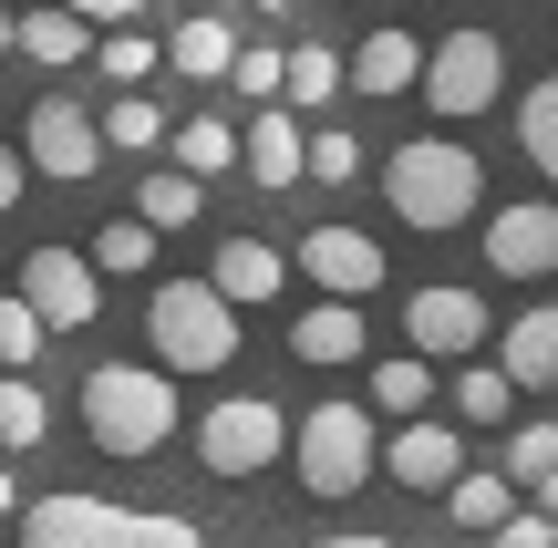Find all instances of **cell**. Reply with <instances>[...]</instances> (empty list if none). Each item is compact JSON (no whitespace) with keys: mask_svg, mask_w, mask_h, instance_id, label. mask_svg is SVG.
Listing matches in <instances>:
<instances>
[{"mask_svg":"<svg viewBox=\"0 0 558 548\" xmlns=\"http://www.w3.org/2000/svg\"><path fill=\"white\" fill-rule=\"evenodd\" d=\"M341 94H352L341 52H331V41H300V52H290V94H279V103H341Z\"/></svg>","mask_w":558,"mask_h":548,"instance_id":"4dcf8cb0","label":"cell"},{"mask_svg":"<svg viewBox=\"0 0 558 548\" xmlns=\"http://www.w3.org/2000/svg\"><path fill=\"white\" fill-rule=\"evenodd\" d=\"M94 124H104V145H114V156H145V145H166V103H156V94H114Z\"/></svg>","mask_w":558,"mask_h":548,"instance_id":"484cf974","label":"cell"},{"mask_svg":"<svg viewBox=\"0 0 558 548\" xmlns=\"http://www.w3.org/2000/svg\"><path fill=\"white\" fill-rule=\"evenodd\" d=\"M94 62H104V83H156L166 73V41H145V32H94Z\"/></svg>","mask_w":558,"mask_h":548,"instance_id":"f546056e","label":"cell"},{"mask_svg":"<svg viewBox=\"0 0 558 548\" xmlns=\"http://www.w3.org/2000/svg\"><path fill=\"white\" fill-rule=\"evenodd\" d=\"M279 446H290V425H279L269 393H218V404L197 414V466L207 476H269Z\"/></svg>","mask_w":558,"mask_h":548,"instance_id":"8992f818","label":"cell"},{"mask_svg":"<svg viewBox=\"0 0 558 548\" xmlns=\"http://www.w3.org/2000/svg\"><path fill=\"white\" fill-rule=\"evenodd\" d=\"M41 425H52V404H41V383H32V373H0V455L41 446Z\"/></svg>","mask_w":558,"mask_h":548,"instance_id":"4316f807","label":"cell"},{"mask_svg":"<svg viewBox=\"0 0 558 548\" xmlns=\"http://www.w3.org/2000/svg\"><path fill=\"white\" fill-rule=\"evenodd\" d=\"M383 476H393V487H414V497H445V487L465 476V435L445 425V414L393 425V435H383Z\"/></svg>","mask_w":558,"mask_h":548,"instance_id":"7c38bea8","label":"cell"},{"mask_svg":"<svg viewBox=\"0 0 558 548\" xmlns=\"http://www.w3.org/2000/svg\"><path fill=\"white\" fill-rule=\"evenodd\" d=\"M21 176H32V166H21V145H0V218L21 207Z\"/></svg>","mask_w":558,"mask_h":548,"instance_id":"74e56055","label":"cell"},{"mask_svg":"<svg viewBox=\"0 0 558 548\" xmlns=\"http://www.w3.org/2000/svg\"><path fill=\"white\" fill-rule=\"evenodd\" d=\"M166 156H177V176H228L239 166V124H218V114H186V124H166Z\"/></svg>","mask_w":558,"mask_h":548,"instance_id":"7402d4cb","label":"cell"},{"mask_svg":"<svg viewBox=\"0 0 558 548\" xmlns=\"http://www.w3.org/2000/svg\"><path fill=\"white\" fill-rule=\"evenodd\" d=\"M311 176H320V186H352V176H362V135L320 124V135H311Z\"/></svg>","mask_w":558,"mask_h":548,"instance_id":"836d02e7","label":"cell"},{"mask_svg":"<svg viewBox=\"0 0 558 548\" xmlns=\"http://www.w3.org/2000/svg\"><path fill=\"white\" fill-rule=\"evenodd\" d=\"M445 548H486V538H445Z\"/></svg>","mask_w":558,"mask_h":548,"instance_id":"ee69618b","label":"cell"},{"mask_svg":"<svg viewBox=\"0 0 558 548\" xmlns=\"http://www.w3.org/2000/svg\"><path fill=\"white\" fill-rule=\"evenodd\" d=\"M497 373H507L518 393H548V383H558V301L518 310V321L497 331Z\"/></svg>","mask_w":558,"mask_h":548,"instance_id":"9a60e30c","label":"cell"},{"mask_svg":"<svg viewBox=\"0 0 558 548\" xmlns=\"http://www.w3.org/2000/svg\"><path fill=\"white\" fill-rule=\"evenodd\" d=\"M145 331H156V373H228L239 363V310L207 280H156Z\"/></svg>","mask_w":558,"mask_h":548,"instance_id":"277c9868","label":"cell"},{"mask_svg":"<svg viewBox=\"0 0 558 548\" xmlns=\"http://www.w3.org/2000/svg\"><path fill=\"white\" fill-rule=\"evenodd\" d=\"M239 166L259 186H300V176H311V135L290 124V103H259V124L239 135Z\"/></svg>","mask_w":558,"mask_h":548,"instance_id":"2e32d148","label":"cell"},{"mask_svg":"<svg viewBox=\"0 0 558 548\" xmlns=\"http://www.w3.org/2000/svg\"><path fill=\"white\" fill-rule=\"evenodd\" d=\"M300 548H393L383 528H352V538H300Z\"/></svg>","mask_w":558,"mask_h":548,"instance_id":"f35d334b","label":"cell"},{"mask_svg":"<svg viewBox=\"0 0 558 548\" xmlns=\"http://www.w3.org/2000/svg\"><path fill=\"white\" fill-rule=\"evenodd\" d=\"M362 404L393 414V425H424L435 414V363H414V352H393V363H373V383H362Z\"/></svg>","mask_w":558,"mask_h":548,"instance_id":"44dd1931","label":"cell"},{"mask_svg":"<svg viewBox=\"0 0 558 548\" xmlns=\"http://www.w3.org/2000/svg\"><path fill=\"white\" fill-rule=\"evenodd\" d=\"M497 94H507V41L497 32H445L435 52H424V103H435L445 124L486 114Z\"/></svg>","mask_w":558,"mask_h":548,"instance_id":"52a82bcc","label":"cell"},{"mask_svg":"<svg viewBox=\"0 0 558 548\" xmlns=\"http://www.w3.org/2000/svg\"><path fill=\"white\" fill-rule=\"evenodd\" d=\"M290 352H300V363H320V373H331V363H362V301L300 310V321H290Z\"/></svg>","mask_w":558,"mask_h":548,"instance_id":"d6986e66","label":"cell"},{"mask_svg":"<svg viewBox=\"0 0 558 548\" xmlns=\"http://www.w3.org/2000/svg\"><path fill=\"white\" fill-rule=\"evenodd\" d=\"M279 280H290V259H279L269 239H218V269H207V290H218L228 310H259V301H279Z\"/></svg>","mask_w":558,"mask_h":548,"instance_id":"e0dca14e","label":"cell"},{"mask_svg":"<svg viewBox=\"0 0 558 548\" xmlns=\"http://www.w3.org/2000/svg\"><path fill=\"white\" fill-rule=\"evenodd\" d=\"M352 11H393V0H352Z\"/></svg>","mask_w":558,"mask_h":548,"instance_id":"7bdbcfd3","label":"cell"},{"mask_svg":"<svg viewBox=\"0 0 558 548\" xmlns=\"http://www.w3.org/2000/svg\"><path fill=\"white\" fill-rule=\"evenodd\" d=\"M548 476H558V425H507V487L538 497Z\"/></svg>","mask_w":558,"mask_h":548,"instance_id":"1f68e13d","label":"cell"},{"mask_svg":"<svg viewBox=\"0 0 558 548\" xmlns=\"http://www.w3.org/2000/svg\"><path fill=\"white\" fill-rule=\"evenodd\" d=\"M197 207H207V186H197V176H177V166H166V176H145V197H135V218H145V228H156V239H166V228H197Z\"/></svg>","mask_w":558,"mask_h":548,"instance_id":"f1b7e54d","label":"cell"},{"mask_svg":"<svg viewBox=\"0 0 558 548\" xmlns=\"http://www.w3.org/2000/svg\"><path fill=\"white\" fill-rule=\"evenodd\" d=\"M403 342H414V363H476V342H497V321H486L476 290L424 280L414 301H403Z\"/></svg>","mask_w":558,"mask_h":548,"instance_id":"ba28073f","label":"cell"},{"mask_svg":"<svg viewBox=\"0 0 558 548\" xmlns=\"http://www.w3.org/2000/svg\"><path fill=\"white\" fill-rule=\"evenodd\" d=\"M21 166H32V176H52V186H83V176L104 166V124L83 114L73 94H41L32 124H21Z\"/></svg>","mask_w":558,"mask_h":548,"instance_id":"9c48e42d","label":"cell"},{"mask_svg":"<svg viewBox=\"0 0 558 548\" xmlns=\"http://www.w3.org/2000/svg\"><path fill=\"white\" fill-rule=\"evenodd\" d=\"M83 259H94L104 280H135V269H156V228H145V218H104Z\"/></svg>","mask_w":558,"mask_h":548,"instance_id":"cb8c5ba5","label":"cell"},{"mask_svg":"<svg viewBox=\"0 0 558 548\" xmlns=\"http://www.w3.org/2000/svg\"><path fill=\"white\" fill-rule=\"evenodd\" d=\"M21 548H207L197 517H166V508H104V497H32L21 508Z\"/></svg>","mask_w":558,"mask_h":548,"instance_id":"7a4b0ae2","label":"cell"},{"mask_svg":"<svg viewBox=\"0 0 558 548\" xmlns=\"http://www.w3.org/2000/svg\"><path fill=\"white\" fill-rule=\"evenodd\" d=\"M518 414V383L497 363H456V425H507Z\"/></svg>","mask_w":558,"mask_h":548,"instance_id":"d4e9b609","label":"cell"},{"mask_svg":"<svg viewBox=\"0 0 558 548\" xmlns=\"http://www.w3.org/2000/svg\"><path fill=\"white\" fill-rule=\"evenodd\" d=\"M290 466L311 497H362V476H383V435H373V404H311L290 425Z\"/></svg>","mask_w":558,"mask_h":548,"instance_id":"5b68a950","label":"cell"},{"mask_svg":"<svg viewBox=\"0 0 558 548\" xmlns=\"http://www.w3.org/2000/svg\"><path fill=\"white\" fill-rule=\"evenodd\" d=\"M41 342H52V331H41V310L21 301V290H0V373H32Z\"/></svg>","mask_w":558,"mask_h":548,"instance_id":"d6a6232c","label":"cell"},{"mask_svg":"<svg viewBox=\"0 0 558 548\" xmlns=\"http://www.w3.org/2000/svg\"><path fill=\"white\" fill-rule=\"evenodd\" d=\"M73 21H94V32H135V11H156V0H62Z\"/></svg>","mask_w":558,"mask_h":548,"instance_id":"d590c367","label":"cell"},{"mask_svg":"<svg viewBox=\"0 0 558 548\" xmlns=\"http://www.w3.org/2000/svg\"><path fill=\"white\" fill-rule=\"evenodd\" d=\"M21 62H41V73L94 62V21H73V11H21Z\"/></svg>","mask_w":558,"mask_h":548,"instance_id":"603a6c76","label":"cell"},{"mask_svg":"<svg viewBox=\"0 0 558 548\" xmlns=\"http://www.w3.org/2000/svg\"><path fill=\"white\" fill-rule=\"evenodd\" d=\"M83 435L104 455H156L177 435V373L156 363H94L83 373Z\"/></svg>","mask_w":558,"mask_h":548,"instance_id":"3957f363","label":"cell"},{"mask_svg":"<svg viewBox=\"0 0 558 548\" xmlns=\"http://www.w3.org/2000/svg\"><path fill=\"white\" fill-rule=\"evenodd\" d=\"M218 11H239V0H218Z\"/></svg>","mask_w":558,"mask_h":548,"instance_id":"f6af8a7d","label":"cell"},{"mask_svg":"<svg viewBox=\"0 0 558 548\" xmlns=\"http://www.w3.org/2000/svg\"><path fill=\"white\" fill-rule=\"evenodd\" d=\"M341 73H352V94H362V103H383V94H414V83H424V41L383 21V32H362V52H341Z\"/></svg>","mask_w":558,"mask_h":548,"instance_id":"5bb4252c","label":"cell"},{"mask_svg":"<svg viewBox=\"0 0 558 548\" xmlns=\"http://www.w3.org/2000/svg\"><path fill=\"white\" fill-rule=\"evenodd\" d=\"M21 301L41 310V331H94L104 269L83 259V248H32V259H21Z\"/></svg>","mask_w":558,"mask_h":548,"instance_id":"30bf717a","label":"cell"},{"mask_svg":"<svg viewBox=\"0 0 558 548\" xmlns=\"http://www.w3.org/2000/svg\"><path fill=\"white\" fill-rule=\"evenodd\" d=\"M518 145H527V166L558 186V73L527 83V103H518Z\"/></svg>","mask_w":558,"mask_h":548,"instance_id":"83f0119b","label":"cell"},{"mask_svg":"<svg viewBox=\"0 0 558 548\" xmlns=\"http://www.w3.org/2000/svg\"><path fill=\"white\" fill-rule=\"evenodd\" d=\"M11 508H21V476H11V466H0V517H11Z\"/></svg>","mask_w":558,"mask_h":548,"instance_id":"60d3db41","label":"cell"},{"mask_svg":"<svg viewBox=\"0 0 558 548\" xmlns=\"http://www.w3.org/2000/svg\"><path fill=\"white\" fill-rule=\"evenodd\" d=\"M486 269L497 280H558V197H518V207H486Z\"/></svg>","mask_w":558,"mask_h":548,"instance_id":"8fae6325","label":"cell"},{"mask_svg":"<svg viewBox=\"0 0 558 548\" xmlns=\"http://www.w3.org/2000/svg\"><path fill=\"white\" fill-rule=\"evenodd\" d=\"M383 197H393L403 228H424V239H445V228L486 218V166L476 145H445V135H414L383 156Z\"/></svg>","mask_w":558,"mask_h":548,"instance_id":"6da1fadb","label":"cell"},{"mask_svg":"<svg viewBox=\"0 0 558 548\" xmlns=\"http://www.w3.org/2000/svg\"><path fill=\"white\" fill-rule=\"evenodd\" d=\"M259 11H269V21H279V11H300V0H259Z\"/></svg>","mask_w":558,"mask_h":548,"instance_id":"b9f144b4","label":"cell"},{"mask_svg":"<svg viewBox=\"0 0 558 548\" xmlns=\"http://www.w3.org/2000/svg\"><path fill=\"white\" fill-rule=\"evenodd\" d=\"M290 269H311L320 301H373L383 290V239H362V228H311Z\"/></svg>","mask_w":558,"mask_h":548,"instance_id":"4fadbf2b","label":"cell"},{"mask_svg":"<svg viewBox=\"0 0 558 548\" xmlns=\"http://www.w3.org/2000/svg\"><path fill=\"white\" fill-rule=\"evenodd\" d=\"M0 52H21V11H11V0H0Z\"/></svg>","mask_w":558,"mask_h":548,"instance_id":"ab89813d","label":"cell"},{"mask_svg":"<svg viewBox=\"0 0 558 548\" xmlns=\"http://www.w3.org/2000/svg\"><path fill=\"white\" fill-rule=\"evenodd\" d=\"M228 83H239V94H259V103H279V94H290V62H279L269 41H248V52H239V73H228Z\"/></svg>","mask_w":558,"mask_h":548,"instance_id":"e575fe53","label":"cell"},{"mask_svg":"<svg viewBox=\"0 0 558 548\" xmlns=\"http://www.w3.org/2000/svg\"><path fill=\"white\" fill-rule=\"evenodd\" d=\"M166 73H186V83H218V73H239V32H228L218 11L177 21V32H166Z\"/></svg>","mask_w":558,"mask_h":548,"instance_id":"ac0fdd59","label":"cell"},{"mask_svg":"<svg viewBox=\"0 0 558 548\" xmlns=\"http://www.w3.org/2000/svg\"><path fill=\"white\" fill-rule=\"evenodd\" d=\"M486 548H558V517H538V508H518V517H507V528L486 538Z\"/></svg>","mask_w":558,"mask_h":548,"instance_id":"8d00e7d4","label":"cell"},{"mask_svg":"<svg viewBox=\"0 0 558 548\" xmlns=\"http://www.w3.org/2000/svg\"><path fill=\"white\" fill-rule=\"evenodd\" d=\"M507 517H518V487H507V476H476V466H465L456 487H445V528H456V538H497Z\"/></svg>","mask_w":558,"mask_h":548,"instance_id":"ffe728a7","label":"cell"}]
</instances>
